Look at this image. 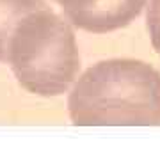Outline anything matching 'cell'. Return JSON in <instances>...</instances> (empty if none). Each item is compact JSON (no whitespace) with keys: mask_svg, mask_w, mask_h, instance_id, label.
Segmentation results:
<instances>
[{"mask_svg":"<svg viewBox=\"0 0 160 160\" xmlns=\"http://www.w3.org/2000/svg\"><path fill=\"white\" fill-rule=\"evenodd\" d=\"M71 25L92 34H105L130 25L148 0H53Z\"/></svg>","mask_w":160,"mask_h":160,"instance_id":"obj_3","label":"cell"},{"mask_svg":"<svg viewBox=\"0 0 160 160\" xmlns=\"http://www.w3.org/2000/svg\"><path fill=\"white\" fill-rule=\"evenodd\" d=\"M68 98L77 126L160 125V73L137 59H109L84 71Z\"/></svg>","mask_w":160,"mask_h":160,"instance_id":"obj_1","label":"cell"},{"mask_svg":"<svg viewBox=\"0 0 160 160\" xmlns=\"http://www.w3.org/2000/svg\"><path fill=\"white\" fill-rule=\"evenodd\" d=\"M46 7V0H0V62H7L9 41L18 23L27 14Z\"/></svg>","mask_w":160,"mask_h":160,"instance_id":"obj_4","label":"cell"},{"mask_svg":"<svg viewBox=\"0 0 160 160\" xmlns=\"http://www.w3.org/2000/svg\"><path fill=\"white\" fill-rule=\"evenodd\" d=\"M146 27L155 52L160 55V0H149L146 12Z\"/></svg>","mask_w":160,"mask_h":160,"instance_id":"obj_5","label":"cell"},{"mask_svg":"<svg viewBox=\"0 0 160 160\" xmlns=\"http://www.w3.org/2000/svg\"><path fill=\"white\" fill-rule=\"evenodd\" d=\"M7 64L18 84L38 96H61L80 71L73 27L50 7L27 14L9 41Z\"/></svg>","mask_w":160,"mask_h":160,"instance_id":"obj_2","label":"cell"}]
</instances>
